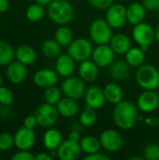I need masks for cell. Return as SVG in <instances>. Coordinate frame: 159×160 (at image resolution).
Here are the masks:
<instances>
[{
	"label": "cell",
	"instance_id": "10",
	"mask_svg": "<svg viewBox=\"0 0 159 160\" xmlns=\"http://www.w3.org/2000/svg\"><path fill=\"white\" fill-rule=\"evenodd\" d=\"M105 20L112 26V29H119L127 22V8L121 4L113 3L106 9Z\"/></svg>",
	"mask_w": 159,
	"mask_h": 160
},
{
	"label": "cell",
	"instance_id": "50",
	"mask_svg": "<svg viewBox=\"0 0 159 160\" xmlns=\"http://www.w3.org/2000/svg\"><path fill=\"white\" fill-rule=\"evenodd\" d=\"M118 1H121V2H125V1H128V0H118Z\"/></svg>",
	"mask_w": 159,
	"mask_h": 160
},
{
	"label": "cell",
	"instance_id": "21",
	"mask_svg": "<svg viewBox=\"0 0 159 160\" xmlns=\"http://www.w3.org/2000/svg\"><path fill=\"white\" fill-rule=\"evenodd\" d=\"M146 15V8L141 3H131L127 8V22L133 25L141 23L144 21Z\"/></svg>",
	"mask_w": 159,
	"mask_h": 160
},
{
	"label": "cell",
	"instance_id": "18",
	"mask_svg": "<svg viewBox=\"0 0 159 160\" xmlns=\"http://www.w3.org/2000/svg\"><path fill=\"white\" fill-rule=\"evenodd\" d=\"M76 69V61L69 54H60L56 58L55 71L61 77L67 78L72 76Z\"/></svg>",
	"mask_w": 159,
	"mask_h": 160
},
{
	"label": "cell",
	"instance_id": "38",
	"mask_svg": "<svg viewBox=\"0 0 159 160\" xmlns=\"http://www.w3.org/2000/svg\"><path fill=\"white\" fill-rule=\"evenodd\" d=\"M89 4L98 9H107L110 6H112L114 0H88Z\"/></svg>",
	"mask_w": 159,
	"mask_h": 160
},
{
	"label": "cell",
	"instance_id": "3",
	"mask_svg": "<svg viewBox=\"0 0 159 160\" xmlns=\"http://www.w3.org/2000/svg\"><path fill=\"white\" fill-rule=\"evenodd\" d=\"M136 82L144 90L158 89V69L151 65H142L136 72Z\"/></svg>",
	"mask_w": 159,
	"mask_h": 160
},
{
	"label": "cell",
	"instance_id": "36",
	"mask_svg": "<svg viewBox=\"0 0 159 160\" xmlns=\"http://www.w3.org/2000/svg\"><path fill=\"white\" fill-rule=\"evenodd\" d=\"M13 103V93L6 86H0V105L10 106Z\"/></svg>",
	"mask_w": 159,
	"mask_h": 160
},
{
	"label": "cell",
	"instance_id": "5",
	"mask_svg": "<svg viewBox=\"0 0 159 160\" xmlns=\"http://www.w3.org/2000/svg\"><path fill=\"white\" fill-rule=\"evenodd\" d=\"M93 44L91 40L83 38L73 39L67 46V54H69L76 62H82L90 59L93 53Z\"/></svg>",
	"mask_w": 159,
	"mask_h": 160
},
{
	"label": "cell",
	"instance_id": "51",
	"mask_svg": "<svg viewBox=\"0 0 159 160\" xmlns=\"http://www.w3.org/2000/svg\"><path fill=\"white\" fill-rule=\"evenodd\" d=\"M157 93H158V96H159V87H158V91H157Z\"/></svg>",
	"mask_w": 159,
	"mask_h": 160
},
{
	"label": "cell",
	"instance_id": "35",
	"mask_svg": "<svg viewBox=\"0 0 159 160\" xmlns=\"http://www.w3.org/2000/svg\"><path fill=\"white\" fill-rule=\"evenodd\" d=\"M144 158L147 160H159V144L150 143L143 150Z\"/></svg>",
	"mask_w": 159,
	"mask_h": 160
},
{
	"label": "cell",
	"instance_id": "20",
	"mask_svg": "<svg viewBox=\"0 0 159 160\" xmlns=\"http://www.w3.org/2000/svg\"><path fill=\"white\" fill-rule=\"evenodd\" d=\"M56 108L59 114L65 118L75 117L80 111V106L77 100L67 97L61 98V100L56 104Z\"/></svg>",
	"mask_w": 159,
	"mask_h": 160
},
{
	"label": "cell",
	"instance_id": "12",
	"mask_svg": "<svg viewBox=\"0 0 159 160\" xmlns=\"http://www.w3.org/2000/svg\"><path fill=\"white\" fill-rule=\"evenodd\" d=\"M36 133L34 129L24 126L18 128L14 134V145L19 150H30L36 143Z\"/></svg>",
	"mask_w": 159,
	"mask_h": 160
},
{
	"label": "cell",
	"instance_id": "46",
	"mask_svg": "<svg viewBox=\"0 0 159 160\" xmlns=\"http://www.w3.org/2000/svg\"><path fill=\"white\" fill-rule=\"evenodd\" d=\"M36 1V3H37V4H40V5H42V6H45V5H49L52 0H35Z\"/></svg>",
	"mask_w": 159,
	"mask_h": 160
},
{
	"label": "cell",
	"instance_id": "17",
	"mask_svg": "<svg viewBox=\"0 0 159 160\" xmlns=\"http://www.w3.org/2000/svg\"><path fill=\"white\" fill-rule=\"evenodd\" d=\"M7 78L13 84H19L22 82L27 76L26 66L20 61H12L7 65Z\"/></svg>",
	"mask_w": 159,
	"mask_h": 160
},
{
	"label": "cell",
	"instance_id": "4",
	"mask_svg": "<svg viewBox=\"0 0 159 160\" xmlns=\"http://www.w3.org/2000/svg\"><path fill=\"white\" fill-rule=\"evenodd\" d=\"M89 36L90 39L97 45L107 44L113 36L112 28L105 19H96L90 24Z\"/></svg>",
	"mask_w": 159,
	"mask_h": 160
},
{
	"label": "cell",
	"instance_id": "23",
	"mask_svg": "<svg viewBox=\"0 0 159 160\" xmlns=\"http://www.w3.org/2000/svg\"><path fill=\"white\" fill-rule=\"evenodd\" d=\"M109 44L117 54H126V52L131 48V40L125 34L113 35Z\"/></svg>",
	"mask_w": 159,
	"mask_h": 160
},
{
	"label": "cell",
	"instance_id": "2",
	"mask_svg": "<svg viewBox=\"0 0 159 160\" xmlns=\"http://www.w3.org/2000/svg\"><path fill=\"white\" fill-rule=\"evenodd\" d=\"M48 15L54 23L65 25L73 19L74 8L67 0H52L48 7Z\"/></svg>",
	"mask_w": 159,
	"mask_h": 160
},
{
	"label": "cell",
	"instance_id": "19",
	"mask_svg": "<svg viewBox=\"0 0 159 160\" xmlns=\"http://www.w3.org/2000/svg\"><path fill=\"white\" fill-rule=\"evenodd\" d=\"M98 68L99 67L92 59L91 60L87 59L85 61H82L81 62L78 68L79 77L86 82H95L99 74Z\"/></svg>",
	"mask_w": 159,
	"mask_h": 160
},
{
	"label": "cell",
	"instance_id": "25",
	"mask_svg": "<svg viewBox=\"0 0 159 160\" xmlns=\"http://www.w3.org/2000/svg\"><path fill=\"white\" fill-rule=\"evenodd\" d=\"M103 91L105 94L106 100L111 104L116 105L123 100V98H124L123 89L121 88L120 85H118L115 82L107 83L105 85Z\"/></svg>",
	"mask_w": 159,
	"mask_h": 160
},
{
	"label": "cell",
	"instance_id": "22",
	"mask_svg": "<svg viewBox=\"0 0 159 160\" xmlns=\"http://www.w3.org/2000/svg\"><path fill=\"white\" fill-rule=\"evenodd\" d=\"M110 75L116 81H124L129 76L130 65L125 60L113 61L110 66Z\"/></svg>",
	"mask_w": 159,
	"mask_h": 160
},
{
	"label": "cell",
	"instance_id": "40",
	"mask_svg": "<svg viewBox=\"0 0 159 160\" xmlns=\"http://www.w3.org/2000/svg\"><path fill=\"white\" fill-rule=\"evenodd\" d=\"M85 160H110L111 158L106 155V154H103V153H99L98 152H96V153H93V154H89V155H86L84 158Z\"/></svg>",
	"mask_w": 159,
	"mask_h": 160
},
{
	"label": "cell",
	"instance_id": "24",
	"mask_svg": "<svg viewBox=\"0 0 159 160\" xmlns=\"http://www.w3.org/2000/svg\"><path fill=\"white\" fill-rule=\"evenodd\" d=\"M63 142V137L59 130L49 128L43 135V144L49 151H55Z\"/></svg>",
	"mask_w": 159,
	"mask_h": 160
},
{
	"label": "cell",
	"instance_id": "1",
	"mask_svg": "<svg viewBox=\"0 0 159 160\" xmlns=\"http://www.w3.org/2000/svg\"><path fill=\"white\" fill-rule=\"evenodd\" d=\"M139 119V108L128 100H122L115 105L112 111V120L115 126L122 130L134 128Z\"/></svg>",
	"mask_w": 159,
	"mask_h": 160
},
{
	"label": "cell",
	"instance_id": "34",
	"mask_svg": "<svg viewBox=\"0 0 159 160\" xmlns=\"http://www.w3.org/2000/svg\"><path fill=\"white\" fill-rule=\"evenodd\" d=\"M62 90L61 88H58L57 86H52L49 88H46L44 91V100L45 102L52 104V105H55L61 100L62 98Z\"/></svg>",
	"mask_w": 159,
	"mask_h": 160
},
{
	"label": "cell",
	"instance_id": "26",
	"mask_svg": "<svg viewBox=\"0 0 159 160\" xmlns=\"http://www.w3.org/2000/svg\"><path fill=\"white\" fill-rule=\"evenodd\" d=\"M15 56L18 61L25 66L32 65L37 59V52L35 49L29 45H22L17 48Z\"/></svg>",
	"mask_w": 159,
	"mask_h": 160
},
{
	"label": "cell",
	"instance_id": "11",
	"mask_svg": "<svg viewBox=\"0 0 159 160\" xmlns=\"http://www.w3.org/2000/svg\"><path fill=\"white\" fill-rule=\"evenodd\" d=\"M114 55L115 52L110 44L107 43L99 44L94 48L91 58L99 68H106L110 67L111 64L114 61Z\"/></svg>",
	"mask_w": 159,
	"mask_h": 160
},
{
	"label": "cell",
	"instance_id": "14",
	"mask_svg": "<svg viewBox=\"0 0 159 160\" xmlns=\"http://www.w3.org/2000/svg\"><path fill=\"white\" fill-rule=\"evenodd\" d=\"M82 152L80 142H74L68 139L63 142L57 148L56 156L61 160H75L80 157Z\"/></svg>",
	"mask_w": 159,
	"mask_h": 160
},
{
	"label": "cell",
	"instance_id": "16",
	"mask_svg": "<svg viewBox=\"0 0 159 160\" xmlns=\"http://www.w3.org/2000/svg\"><path fill=\"white\" fill-rule=\"evenodd\" d=\"M84 99L86 106L95 110L101 109L107 101L103 89L98 86H90L87 88L84 94Z\"/></svg>",
	"mask_w": 159,
	"mask_h": 160
},
{
	"label": "cell",
	"instance_id": "49",
	"mask_svg": "<svg viewBox=\"0 0 159 160\" xmlns=\"http://www.w3.org/2000/svg\"><path fill=\"white\" fill-rule=\"evenodd\" d=\"M2 82H3V80H2V76L0 75V86H2Z\"/></svg>",
	"mask_w": 159,
	"mask_h": 160
},
{
	"label": "cell",
	"instance_id": "28",
	"mask_svg": "<svg viewBox=\"0 0 159 160\" xmlns=\"http://www.w3.org/2000/svg\"><path fill=\"white\" fill-rule=\"evenodd\" d=\"M61 47L55 38H48L42 43L41 52L46 58L55 59L61 54Z\"/></svg>",
	"mask_w": 159,
	"mask_h": 160
},
{
	"label": "cell",
	"instance_id": "13",
	"mask_svg": "<svg viewBox=\"0 0 159 160\" xmlns=\"http://www.w3.org/2000/svg\"><path fill=\"white\" fill-rule=\"evenodd\" d=\"M137 106L140 111L150 113L157 110L159 106V96L156 90H144L137 100Z\"/></svg>",
	"mask_w": 159,
	"mask_h": 160
},
{
	"label": "cell",
	"instance_id": "48",
	"mask_svg": "<svg viewBox=\"0 0 159 160\" xmlns=\"http://www.w3.org/2000/svg\"><path fill=\"white\" fill-rule=\"evenodd\" d=\"M128 160H142V158H139V157H131V158H128Z\"/></svg>",
	"mask_w": 159,
	"mask_h": 160
},
{
	"label": "cell",
	"instance_id": "9",
	"mask_svg": "<svg viewBox=\"0 0 159 160\" xmlns=\"http://www.w3.org/2000/svg\"><path fill=\"white\" fill-rule=\"evenodd\" d=\"M101 147L108 152H117L124 145V139L122 134L114 129H105L99 136Z\"/></svg>",
	"mask_w": 159,
	"mask_h": 160
},
{
	"label": "cell",
	"instance_id": "30",
	"mask_svg": "<svg viewBox=\"0 0 159 160\" xmlns=\"http://www.w3.org/2000/svg\"><path fill=\"white\" fill-rule=\"evenodd\" d=\"M54 38L62 47H67L74 39L72 30L66 25H61L56 29Z\"/></svg>",
	"mask_w": 159,
	"mask_h": 160
},
{
	"label": "cell",
	"instance_id": "8",
	"mask_svg": "<svg viewBox=\"0 0 159 160\" xmlns=\"http://www.w3.org/2000/svg\"><path fill=\"white\" fill-rule=\"evenodd\" d=\"M61 90L65 97L76 100L84 97L86 91L84 81H82L80 77L74 76L65 78V80L61 83Z\"/></svg>",
	"mask_w": 159,
	"mask_h": 160
},
{
	"label": "cell",
	"instance_id": "33",
	"mask_svg": "<svg viewBox=\"0 0 159 160\" xmlns=\"http://www.w3.org/2000/svg\"><path fill=\"white\" fill-rule=\"evenodd\" d=\"M44 13H45V11H44L43 6L36 3V4L29 6L26 8L25 16L28 21H30L32 22H37L42 20V18L44 17Z\"/></svg>",
	"mask_w": 159,
	"mask_h": 160
},
{
	"label": "cell",
	"instance_id": "37",
	"mask_svg": "<svg viewBox=\"0 0 159 160\" xmlns=\"http://www.w3.org/2000/svg\"><path fill=\"white\" fill-rule=\"evenodd\" d=\"M14 145V136L9 133H0V151H7Z\"/></svg>",
	"mask_w": 159,
	"mask_h": 160
},
{
	"label": "cell",
	"instance_id": "44",
	"mask_svg": "<svg viewBox=\"0 0 159 160\" xmlns=\"http://www.w3.org/2000/svg\"><path fill=\"white\" fill-rule=\"evenodd\" d=\"M52 156L48 153H39L35 156V160H52Z\"/></svg>",
	"mask_w": 159,
	"mask_h": 160
},
{
	"label": "cell",
	"instance_id": "41",
	"mask_svg": "<svg viewBox=\"0 0 159 160\" xmlns=\"http://www.w3.org/2000/svg\"><path fill=\"white\" fill-rule=\"evenodd\" d=\"M23 126L27 128L34 129L37 126V121L35 115H27L23 119Z\"/></svg>",
	"mask_w": 159,
	"mask_h": 160
},
{
	"label": "cell",
	"instance_id": "27",
	"mask_svg": "<svg viewBox=\"0 0 159 160\" xmlns=\"http://www.w3.org/2000/svg\"><path fill=\"white\" fill-rule=\"evenodd\" d=\"M126 61L130 67H141L145 60V52L139 47H131L125 54Z\"/></svg>",
	"mask_w": 159,
	"mask_h": 160
},
{
	"label": "cell",
	"instance_id": "7",
	"mask_svg": "<svg viewBox=\"0 0 159 160\" xmlns=\"http://www.w3.org/2000/svg\"><path fill=\"white\" fill-rule=\"evenodd\" d=\"M59 112L55 105L49 104L47 102L40 104L36 112L35 116L37 121V125L42 128H52L58 120Z\"/></svg>",
	"mask_w": 159,
	"mask_h": 160
},
{
	"label": "cell",
	"instance_id": "39",
	"mask_svg": "<svg viewBox=\"0 0 159 160\" xmlns=\"http://www.w3.org/2000/svg\"><path fill=\"white\" fill-rule=\"evenodd\" d=\"M11 159L13 160H35V156L29 152V150H19L15 153Z\"/></svg>",
	"mask_w": 159,
	"mask_h": 160
},
{
	"label": "cell",
	"instance_id": "42",
	"mask_svg": "<svg viewBox=\"0 0 159 160\" xmlns=\"http://www.w3.org/2000/svg\"><path fill=\"white\" fill-rule=\"evenodd\" d=\"M142 5L146 10L156 11L159 9V0H143Z\"/></svg>",
	"mask_w": 159,
	"mask_h": 160
},
{
	"label": "cell",
	"instance_id": "43",
	"mask_svg": "<svg viewBox=\"0 0 159 160\" xmlns=\"http://www.w3.org/2000/svg\"><path fill=\"white\" fill-rule=\"evenodd\" d=\"M68 139L71 141H74V142H80L81 141L80 132L78 130H72L68 135Z\"/></svg>",
	"mask_w": 159,
	"mask_h": 160
},
{
	"label": "cell",
	"instance_id": "31",
	"mask_svg": "<svg viewBox=\"0 0 159 160\" xmlns=\"http://www.w3.org/2000/svg\"><path fill=\"white\" fill-rule=\"evenodd\" d=\"M15 56L13 48L5 40H0V66H7Z\"/></svg>",
	"mask_w": 159,
	"mask_h": 160
},
{
	"label": "cell",
	"instance_id": "47",
	"mask_svg": "<svg viewBox=\"0 0 159 160\" xmlns=\"http://www.w3.org/2000/svg\"><path fill=\"white\" fill-rule=\"evenodd\" d=\"M155 36H156V39L159 42V24L157 26V28L155 29Z\"/></svg>",
	"mask_w": 159,
	"mask_h": 160
},
{
	"label": "cell",
	"instance_id": "15",
	"mask_svg": "<svg viewBox=\"0 0 159 160\" xmlns=\"http://www.w3.org/2000/svg\"><path fill=\"white\" fill-rule=\"evenodd\" d=\"M33 80L36 85L40 88L46 89L56 85V83L58 82V74L52 69L42 68L37 70L34 74Z\"/></svg>",
	"mask_w": 159,
	"mask_h": 160
},
{
	"label": "cell",
	"instance_id": "45",
	"mask_svg": "<svg viewBox=\"0 0 159 160\" xmlns=\"http://www.w3.org/2000/svg\"><path fill=\"white\" fill-rule=\"evenodd\" d=\"M9 8L8 0H0V13L6 12Z\"/></svg>",
	"mask_w": 159,
	"mask_h": 160
},
{
	"label": "cell",
	"instance_id": "6",
	"mask_svg": "<svg viewBox=\"0 0 159 160\" xmlns=\"http://www.w3.org/2000/svg\"><path fill=\"white\" fill-rule=\"evenodd\" d=\"M132 38L135 42L144 51L146 52L149 46L155 41V29L144 22L134 25L132 29Z\"/></svg>",
	"mask_w": 159,
	"mask_h": 160
},
{
	"label": "cell",
	"instance_id": "32",
	"mask_svg": "<svg viewBox=\"0 0 159 160\" xmlns=\"http://www.w3.org/2000/svg\"><path fill=\"white\" fill-rule=\"evenodd\" d=\"M96 111L97 110L86 106L85 109L80 113V117H79L80 124L85 128L93 127L97 120V114Z\"/></svg>",
	"mask_w": 159,
	"mask_h": 160
},
{
	"label": "cell",
	"instance_id": "29",
	"mask_svg": "<svg viewBox=\"0 0 159 160\" xmlns=\"http://www.w3.org/2000/svg\"><path fill=\"white\" fill-rule=\"evenodd\" d=\"M82 151L84 152L86 155L93 154L98 152L101 148V143L99 138L95 136H85L80 141Z\"/></svg>",
	"mask_w": 159,
	"mask_h": 160
}]
</instances>
